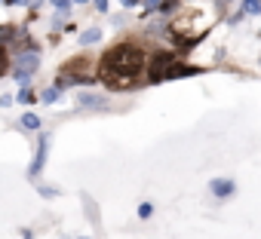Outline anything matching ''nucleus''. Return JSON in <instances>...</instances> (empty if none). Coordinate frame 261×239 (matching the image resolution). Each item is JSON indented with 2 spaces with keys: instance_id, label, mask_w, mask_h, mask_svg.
<instances>
[{
  "instance_id": "obj_21",
  "label": "nucleus",
  "mask_w": 261,
  "mask_h": 239,
  "mask_svg": "<svg viewBox=\"0 0 261 239\" xmlns=\"http://www.w3.org/2000/svg\"><path fill=\"white\" fill-rule=\"evenodd\" d=\"M83 239H86V236H83Z\"/></svg>"
},
{
  "instance_id": "obj_14",
  "label": "nucleus",
  "mask_w": 261,
  "mask_h": 239,
  "mask_svg": "<svg viewBox=\"0 0 261 239\" xmlns=\"http://www.w3.org/2000/svg\"><path fill=\"white\" fill-rule=\"evenodd\" d=\"M151 215H154V205L151 202H142L139 205V218H151Z\"/></svg>"
},
{
  "instance_id": "obj_9",
  "label": "nucleus",
  "mask_w": 261,
  "mask_h": 239,
  "mask_svg": "<svg viewBox=\"0 0 261 239\" xmlns=\"http://www.w3.org/2000/svg\"><path fill=\"white\" fill-rule=\"evenodd\" d=\"M59 92H62V89H56V86H49V89H46V92L40 95V101H43V104H53V101L59 98Z\"/></svg>"
},
{
  "instance_id": "obj_18",
  "label": "nucleus",
  "mask_w": 261,
  "mask_h": 239,
  "mask_svg": "<svg viewBox=\"0 0 261 239\" xmlns=\"http://www.w3.org/2000/svg\"><path fill=\"white\" fill-rule=\"evenodd\" d=\"M4 4H7V7H16V4H22V0H4Z\"/></svg>"
},
{
  "instance_id": "obj_16",
  "label": "nucleus",
  "mask_w": 261,
  "mask_h": 239,
  "mask_svg": "<svg viewBox=\"0 0 261 239\" xmlns=\"http://www.w3.org/2000/svg\"><path fill=\"white\" fill-rule=\"evenodd\" d=\"M92 4H95L98 13H108V0H92Z\"/></svg>"
},
{
  "instance_id": "obj_6",
  "label": "nucleus",
  "mask_w": 261,
  "mask_h": 239,
  "mask_svg": "<svg viewBox=\"0 0 261 239\" xmlns=\"http://www.w3.org/2000/svg\"><path fill=\"white\" fill-rule=\"evenodd\" d=\"M98 40H101V31H98V28H89V31H83V34H80V43H83V46L98 43Z\"/></svg>"
},
{
  "instance_id": "obj_15",
  "label": "nucleus",
  "mask_w": 261,
  "mask_h": 239,
  "mask_svg": "<svg viewBox=\"0 0 261 239\" xmlns=\"http://www.w3.org/2000/svg\"><path fill=\"white\" fill-rule=\"evenodd\" d=\"M178 7V0H163V4H160V13H172Z\"/></svg>"
},
{
  "instance_id": "obj_7",
  "label": "nucleus",
  "mask_w": 261,
  "mask_h": 239,
  "mask_svg": "<svg viewBox=\"0 0 261 239\" xmlns=\"http://www.w3.org/2000/svg\"><path fill=\"white\" fill-rule=\"evenodd\" d=\"M243 16H261V0H243Z\"/></svg>"
},
{
  "instance_id": "obj_8",
  "label": "nucleus",
  "mask_w": 261,
  "mask_h": 239,
  "mask_svg": "<svg viewBox=\"0 0 261 239\" xmlns=\"http://www.w3.org/2000/svg\"><path fill=\"white\" fill-rule=\"evenodd\" d=\"M22 126H25V129H40V116H37V113H31V110H28V113H25V116H22Z\"/></svg>"
},
{
  "instance_id": "obj_4",
  "label": "nucleus",
  "mask_w": 261,
  "mask_h": 239,
  "mask_svg": "<svg viewBox=\"0 0 261 239\" xmlns=\"http://www.w3.org/2000/svg\"><path fill=\"white\" fill-rule=\"evenodd\" d=\"M233 190H237V184L230 178H212L209 181V193L215 199H227V196H233Z\"/></svg>"
},
{
  "instance_id": "obj_3",
  "label": "nucleus",
  "mask_w": 261,
  "mask_h": 239,
  "mask_svg": "<svg viewBox=\"0 0 261 239\" xmlns=\"http://www.w3.org/2000/svg\"><path fill=\"white\" fill-rule=\"evenodd\" d=\"M40 68V55L34 52V49H28V52H16V83L19 86H28V80H31V74Z\"/></svg>"
},
{
  "instance_id": "obj_2",
  "label": "nucleus",
  "mask_w": 261,
  "mask_h": 239,
  "mask_svg": "<svg viewBox=\"0 0 261 239\" xmlns=\"http://www.w3.org/2000/svg\"><path fill=\"white\" fill-rule=\"evenodd\" d=\"M175 68H178L175 52H157L151 58V65H148V77H151V83H163V80H172Z\"/></svg>"
},
{
  "instance_id": "obj_10",
  "label": "nucleus",
  "mask_w": 261,
  "mask_h": 239,
  "mask_svg": "<svg viewBox=\"0 0 261 239\" xmlns=\"http://www.w3.org/2000/svg\"><path fill=\"white\" fill-rule=\"evenodd\" d=\"M7 68H10V55H7V46L0 43V77L7 74Z\"/></svg>"
},
{
  "instance_id": "obj_12",
  "label": "nucleus",
  "mask_w": 261,
  "mask_h": 239,
  "mask_svg": "<svg viewBox=\"0 0 261 239\" xmlns=\"http://www.w3.org/2000/svg\"><path fill=\"white\" fill-rule=\"evenodd\" d=\"M71 4H74V0H53L56 13H68V10H71Z\"/></svg>"
},
{
  "instance_id": "obj_19",
  "label": "nucleus",
  "mask_w": 261,
  "mask_h": 239,
  "mask_svg": "<svg viewBox=\"0 0 261 239\" xmlns=\"http://www.w3.org/2000/svg\"><path fill=\"white\" fill-rule=\"evenodd\" d=\"M74 4H89V0H74Z\"/></svg>"
},
{
  "instance_id": "obj_11",
  "label": "nucleus",
  "mask_w": 261,
  "mask_h": 239,
  "mask_svg": "<svg viewBox=\"0 0 261 239\" xmlns=\"http://www.w3.org/2000/svg\"><path fill=\"white\" fill-rule=\"evenodd\" d=\"M80 104H83V107H98L101 98H98V95H80Z\"/></svg>"
},
{
  "instance_id": "obj_17",
  "label": "nucleus",
  "mask_w": 261,
  "mask_h": 239,
  "mask_svg": "<svg viewBox=\"0 0 261 239\" xmlns=\"http://www.w3.org/2000/svg\"><path fill=\"white\" fill-rule=\"evenodd\" d=\"M123 7H139V0H123Z\"/></svg>"
},
{
  "instance_id": "obj_20",
  "label": "nucleus",
  "mask_w": 261,
  "mask_h": 239,
  "mask_svg": "<svg viewBox=\"0 0 261 239\" xmlns=\"http://www.w3.org/2000/svg\"><path fill=\"white\" fill-rule=\"evenodd\" d=\"M224 4H230V0H224Z\"/></svg>"
},
{
  "instance_id": "obj_5",
  "label": "nucleus",
  "mask_w": 261,
  "mask_h": 239,
  "mask_svg": "<svg viewBox=\"0 0 261 239\" xmlns=\"http://www.w3.org/2000/svg\"><path fill=\"white\" fill-rule=\"evenodd\" d=\"M46 144H49V138H46V135H40L37 157H34V163H31V169H28V175H31V178H37V175L43 172V166H46Z\"/></svg>"
},
{
  "instance_id": "obj_1",
  "label": "nucleus",
  "mask_w": 261,
  "mask_h": 239,
  "mask_svg": "<svg viewBox=\"0 0 261 239\" xmlns=\"http://www.w3.org/2000/svg\"><path fill=\"white\" fill-rule=\"evenodd\" d=\"M148 68V55L136 43H117L105 52L98 77L108 89H129Z\"/></svg>"
},
{
  "instance_id": "obj_13",
  "label": "nucleus",
  "mask_w": 261,
  "mask_h": 239,
  "mask_svg": "<svg viewBox=\"0 0 261 239\" xmlns=\"http://www.w3.org/2000/svg\"><path fill=\"white\" fill-rule=\"evenodd\" d=\"M16 101H19V104H31V101H34V95H31L28 89H22V92L16 95Z\"/></svg>"
}]
</instances>
